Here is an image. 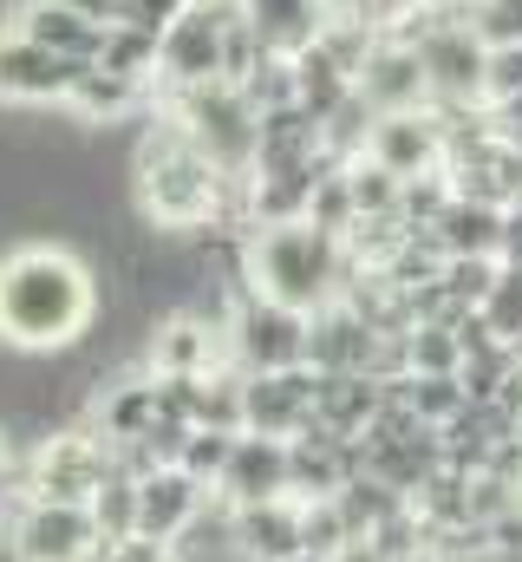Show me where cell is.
Segmentation results:
<instances>
[{"mask_svg":"<svg viewBox=\"0 0 522 562\" xmlns=\"http://www.w3.org/2000/svg\"><path fill=\"white\" fill-rule=\"evenodd\" d=\"M99 321V269L66 243L0 249V347L66 353Z\"/></svg>","mask_w":522,"mask_h":562,"instance_id":"1","label":"cell"},{"mask_svg":"<svg viewBox=\"0 0 522 562\" xmlns=\"http://www.w3.org/2000/svg\"><path fill=\"white\" fill-rule=\"evenodd\" d=\"M242 276L256 294L281 301V307H300V314H320L347 294L353 281V256L340 236L314 229V223H274V229H249L242 243Z\"/></svg>","mask_w":522,"mask_h":562,"instance_id":"2","label":"cell"},{"mask_svg":"<svg viewBox=\"0 0 522 562\" xmlns=\"http://www.w3.org/2000/svg\"><path fill=\"white\" fill-rule=\"evenodd\" d=\"M157 105L183 125V138L196 144L223 177H236V183H249V177H256L261 112L236 92V86H229V79H216V86H190V92H163Z\"/></svg>","mask_w":522,"mask_h":562,"instance_id":"3","label":"cell"},{"mask_svg":"<svg viewBox=\"0 0 522 562\" xmlns=\"http://www.w3.org/2000/svg\"><path fill=\"white\" fill-rule=\"evenodd\" d=\"M112 445L92 425H53L46 438H33L26 464H20V491L13 497H46V504H92L99 484L112 477Z\"/></svg>","mask_w":522,"mask_h":562,"instance_id":"4","label":"cell"},{"mask_svg":"<svg viewBox=\"0 0 522 562\" xmlns=\"http://www.w3.org/2000/svg\"><path fill=\"white\" fill-rule=\"evenodd\" d=\"M307 334H314V314L281 307V301H268L256 288H236L229 321H223V347H229V367L236 373H287V367H307Z\"/></svg>","mask_w":522,"mask_h":562,"instance_id":"5","label":"cell"},{"mask_svg":"<svg viewBox=\"0 0 522 562\" xmlns=\"http://www.w3.org/2000/svg\"><path fill=\"white\" fill-rule=\"evenodd\" d=\"M0 504L13 562H92L105 550L86 504H46V497H0Z\"/></svg>","mask_w":522,"mask_h":562,"instance_id":"6","label":"cell"},{"mask_svg":"<svg viewBox=\"0 0 522 562\" xmlns=\"http://www.w3.org/2000/svg\"><path fill=\"white\" fill-rule=\"evenodd\" d=\"M229 13H236V7H229ZM229 13H216V7H183V13L157 33V99L223 79V33H229Z\"/></svg>","mask_w":522,"mask_h":562,"instance_id":"7","label":"cell"},{"mask_svg":"<svg viewBox=\"0 0 522 562\" xmlns=\"http://www.w3.org/2000/svg\"><path fill=\"white\" fill-rule=\"evenodd\" d=\"M92 59H66V53H53V46H39V40H26V33H0V99L7 105H20V112H66V92H72V79L86 72Z\"/></svg>","mask_w":522,"mask_h":562,"instance_id":"8","label":"cell"},{"mask_svg":"<svg viewBox=\"0 0 522 562\" xmlns=\"http://www.w3.org/2000/svg\"><path fill=\"white\" fill-rule=\"evenodd\" d=\"M484 59L490 53L464 26V7L457 13H438V26L418 40V66H424L431 105H484Z\"/></svg>","mask_w":522,"mask_h":562,"instance_id":"9","label":"cell"},{"mask_svg":"<svg viewBox=\"0 0 522 562\" xmlns=\"http://www.w3.org/2000/svg\"><path fill=\"white\" fill-rule=\"evenodd\" d=\"M307 425H314V367L242 373V431H261V438H300Z\"/></svg>","mask_w":522,"mask_h":562,"instance_id":"10","label":"cell"},{"mask_svg":"<svg viewBox=\"0 0 522 562\" xmlns=\"http://www.w3.org/2000/svg\"><path fill=\"white\" fill-rule=\"evenodd\" d=\"M229 367V347H223V327L177 307V314H157L150 327V347H144V373H223Z\"/></svg>","mask_w":522,"mask_h":562,"instance_id":"11","label":"cell"},{"mask_svg":"<svg viewBox=\"0 0 522 562\" xmlns=\"http://www.w3.org/2000/svg\"><path fill=\"white\" fill-rule=\"evenodd\" d=\"M353 92L386 119V112H431V86H424V66H418V46L405 40H379L353 79Z\"/></svg>","mask_w":522,"mask_h":562,"instance_id":"12","label":"cell"},{"mask_svg":"<svg viewBox=\"0 0 522 562\" xmlns=\"http://www.w3.org/2000/svg\"><path fill=\"white\" fill-rule=\"evenodd\" d=\"M366 157L379 170H392L398 183L405 177H431V170H444V125L431 112H386L373 125V138H366Z\"/></svg>","mask_w":522,"mask_h":562,"instance_id":"13","label":"cell"},{"mask_svg":"<svg viewBox=\"0 0 522 562\" xmlns=\"http://www.w3.org/2000/svg\"><path fill=\"white\" fill-rule=\"evenodd\" d=\"M216 491H203L190 471H177V464H157V471H144L137 477V537L144 543H177V530L209 504Z\"/></svg>","mask_w":522,"mask_h":562,"instance_id":"14","label":"cell"},{"mask_svg":"<svg viewBox=\"0 0 522 562\" xmlns=\"http://www.w3.org/2000/svg\"><path fill=\"white\" fill-rule=\"evenodd\" d=\"M86 425L112 445V451H125L137 445L150 425H157V373H118V380H105L99 393H92V406H86Z\"/></svg>","mask_w":522,"mask_h":562,"instance_id":"15","label":"cell"},{"mask_svg":"<svg viewBox=\"0 0 522 562\" xmlns=\"http://www.w3.org/2000/svg\"><path fill=\"white\" fill-rule=\"evenodd\" d=\"M223 504H268V497H287V438H261V431H242L236 451H229V471L216 484Z\"/></svg>","mask_w":522,"mask_h":562,"instance_id":"16","label":"cell"},{"mask_svg":"<svg viewBox=\"0 0 522 562\" xmlns=\"http://www.w3.org/2000/svg\"><path fill=\"white\" fill-rule=\"evenodd\" d=\"M7 20H13V33L53 46V53H66V59H99V46H105V26L86 20L72 0H20Z\"/></svg>","mask_w":522,"mask_h":562,"instance_id":"17","label":"cell"},{"mask_svg":"<svg viewBox=\"0 0 522 562\" xmlns=\"http://www.w3.org/2000/svg\"><path fill=\"white\" fill-rule=\"evenodd\" d=\"M236 543H242V557H256V562L300 557V504H294V497L242 504V510H236Z\"/></svg>","mask_w":522,"mask_h":562,"instance_id":"18","label":"cell"},{"mask_svg":"<svg viewBox=\"0 0 522 562\" xmlns=\"http://www.w3.org/2000/svg\"><path fill=\"white\" fill-rule=\"evenodd\" d=\"M242 20L261 33V46H268V53L294 59L300 46H314V40H320L327 7H320V0H242Z\"/></svg>","mask_w":522,"mask_h":562,"instance_id":"19","label":"cell"},{"mask_svg":"<svg viewBox=\"0 0 522 562\" xmlns=\"http://www.w3.org/2000/svg\"><path fill=\"white\" fill-rule=\"evenodd\" d=\"M497 229H503V210L470 203V196H451V203H444V216H438L424 236L438 243V256H444V262H464V256H497Z\"/></svg>","mask_w":522,"mask_h":562,"instance_id":"20","label":"cell"},{"mask_svg":"<svg viewBox=\"0 0 522 562\" xmlns=\"http://www.w3.org/2000/svg\"><path fill=\"white\" fill-rule=\"evenodd\" d=\"M144 99H157V92L137 86V79L105 72V66H86V72L72 79V92H66V112H72L79 125H118V119H130Z\"/></svg>","mask_w":522,"mask_h":562,"instance_id":"21","label":"cell"},{"mask_svg":"<svg viewBox=\"0 0 522 562\" xmlns=\"http://www.w3.org/2000/svg\"><path fill=\"white\" fill-rule=\"evenodd\" d=\"M347 92H353V72H347L320 40L294 53V105H300V112H314V119L327 125L333 105H347Z\"/></svg>","mask_w":522,"mask_h":562,"instance_id":"22","label":"cell"},{"mask_svg":"<svg viewBox=\"0 0 522 562\" xmlns=\"http://www.w3.org/2000/svg\"><path fill=\"white\" fill-rule=\"evenodd\" d=\"M92 66H105V72H118V79H137V86H150L157 92V33H137V26H105V46H99V59Z\"/></svg>","mask_w":522,"mask_h":562,"instance_id":"23","label":"cell"},{"mask_svg":"<svg viewBox=\"0 0 522 562\" xmlns=\"http://www.w3.org/2000/svg\"><path fill=\"white\" fill-rule=\"evenodd\" d=\"M405 406L431 425V431H444V425L470 406V393H464L457 373H405Z\"/></svg>","mask_w":522,"mask_h":562,"instance_id":"24","label":"cell"},{"mask_svg":"<svg viewBox=\"0 0 522 562\" xmlns=\"http://www.w3.org/2000/svg\"><path fill=\"white\" fill-rule=\"evenodd\" d=\"M92 524H99V543H130L137 537V477L112 464V477L99 484V497L86 504Z\"/></svg>","mask_w":522,"mask_h":562,"instance_id":"25","label":"cell"},{"mask_svg":"<svg viewBox=\"0 0 522 562\" xmlns=\"http://www.w3.org/2000/svg\"><path fill=\"white\" fill-rule=\"evenodd\" d=\"M405 367L411 373H464V340L444 321H418L405 334Z\"/></svg>","mask_w":522,"mask_h":562,"instance_id":"26","label":"cell"},{"mask_svg":"<svg viewBox=\"0 0 522 562\" xmlns=\"http://www.w3.org/2000/svg\"><path fill=\"white\" fill-rule=\"evenodd\" d=\"M236 438H242V431L196 425V431L183 438V451H177V471H190L203 491H216V484H223V471H229V451H236Z\"/></svg>","mask_w":522,"mask_h":562,"instance_id":"27","label":"cell"},{"mask_svg":"<svg viewBox=\"0 0 522 562\" xmlns=\"http://www.w3.org/2000/svg\"><path fill=\"white\" fill-rule=\"evenodd\" d=\"M347 190H353V210H360V223H386V216H398V177L392 170H379L373 157H353L347 164Z\"/></svg>","mask_w":522,"mask_h":562,"instance_id":"28","label":"cell"},{"mask_svg":"<svg viewBox=\"0 0 522 562\" xmlns=\"http://www.w3.org/2000/svg\"><path fill=\"white\" fill-rule=\"evenodd\" d=\"M347 543H360V537H353V524L340 517V504H333V497L300 504V550H307V557H327V562H333Z\"/></svg>","mask_w":522,"mask_h":562,"instance_id":"29","label":"cell"},{"mask_svg":"<svg viewBox=\"0 0 522 562\" xmlns=\"http://www.w3.org/2000/svg\"><path fill=\"white\" fill-rule=\"evenodd\" d=\"M464 26L477 33L484 53L522 46V0H470V7H464Z\"/></svg>","mask_w":522,"mask_h":562,"instance_id":"30","label":"cell"},{"mask_svg":"<svg viewBox=\"0 0 522 562\" xmlns=\"http://www.w3.org/2000/svg\"><path fill=\"white\" fill-rule=\"evenodd\" d=\"M477 321H484L497 340H517L522 334V269H497L490 294L477 301Z\"/></svg>","mask_w":522,"mask_h":562,"instance_id":"31","label":"cell"},{"mask_svg":"<svg viewBox=\"0 0 522 562\" xmlns=\"http://www.w3.org/2000/svg\"><path fill=\"white\" fill-rule=\"evenodd\" d=\"M236 92H242L256 112H281V105H294V59L268 53V59H261V66L242 79V86H236Z\"/></svg>","mask_w":522,"mask_h":562,"instance_id":"32","label":"cell"},{"mask_svg":"<svg viewBox=\"0 0 522 562\" xmlns=\"http://www.w3.org/2000/svg\"><path fill=\"white\" fill-rule=\"evenodd\" d=\"M522 92V46H497L484 59V105H503Z\"/></svg>","mask_w":522,"mask_h":562,"instance_id":"33","label":"cell"},{"mask_svg":"<svg viewBox=\"0 0 522 562\" xmlns=\"http://www.w3.org/2000/svg\"><path fill=\"white\" fill-rule=\"evenodd\" d=\"M183 7H190V0H125V26H137V33H163Z\"/></svg>","mask_w":522,"mask_h":562,"instance_id":"34","label":"cell"},{"mask_svg":"<svg viewBox=\"0 0 522 562\" xmlns=\"http://www.w3.org/2000/svg\"><path fill=\"white\" fill-rule=\"evenodd\" d=\"M92 562H170V543H144V537H130V543H105Z\"/></svg>","mask_w":522,"mask_h":562,"instance_id":"35","label":"cell"},{"mask_svg":"<svg viewBox=\"0 0 522 562\" xmlns=\"http://www.w3.org/2000/svg\"><path fill=\"white\" fill-rule=\"evenodd\" d=\"M497 262L503 269H522V203L503 210V229H497Z\"/></svg>","mask_w":522,"mask_h":562,"instance_id":"36","label":"cell"},{"mask_svg":"<svg viewBox=\"0 0 522 562\" xmlns=\"http://www.w3.org/2000/svg\"><path fill=\"white\" fill-rule=\"evenodd\" d=\"M72 7H79L86 20H99V26H118V20H125V0H72Z\"/></svg>","mask_w":522,"mask_h":562,"instance_id":"37","label":"cell"},{"mask_svg":"<svg viewBox=\"0 0 522 562\" xmlns=\"http://www.w3.org/2000/svg\"><path fill=\"white\" fill-rule=\"evenodd\" d=\"M490 119H497V132H522V92L503 99V105H490Z\"/></svg>","mask_w":522,"mask_h":562,"instance_id":"38","label":"cell"},{"mask_svg":"<svg viewBox=\"0 0 522 562\" xmlns=\"http://www.w3.org/2000/svg\"><path fill=\"white\" fill-rule=\"evenodd\" d=\"M7 464H13V438H7V425H0V477H7Z\"/></svg>","mask_w":522,"mask_h":562,"instance_id":"39","label":"cell"},{"mask_svg":"<svg viewBox=\"0 0 522 562\" xmlns=\"http://www.w3.org/2000/svg\"><path fill=\"white\" fill-rule=\"evenodd\" d=\"M411 7H438V13H457V7H470V0H411Z\"/></svg>","mask_w":522,"mask_h":562,"instance_id":"40","label":"cell"},{"mask_svg":"<svg viewBox=\"0 0 522 562\" xmlns=\"http://www.w3.org/2000/svg\"><path fill=\"white\" fill-rule=\"evenodd\" d=\"M190 7H216V13H229V7H242V0H190Z\"/></svg>","mask_w":522,"mask_h":562,"instance_id":"41","label":"cell"},{"mask_svg":"<svg viewBox=\"0 0 522 562\" xmlns=\"http://www.w3.org/2000/svg\"><path fill=\"white\" fill-rule=\"evenodd\" d=\"M503 138H510V150H517V157H522V132H503Z\"/></svg>","mask_w":522,"mask_h":562,"instance_id":"42","label":"cell"},{"mask_svg":"<svg viewBox=\"0 0 522 562\" xmlns=\"http://www.w3.org/2000/svg\"><path fill=\"white\" fill-rule=\"evenodd\" d=\"M287 562H327V557H307V550H300V557H287Z\"/></svg>","mask_w":522,"mask_h":562,"instance_id":"43","label":"cell"},{"mask_svg":"<svg viewBox=\"0 0 522 562\" xmlns=\"http://www.w3.org/2000/svg\"><path fill=\"white\" fill-rule=\"evenodd\" d=\"M510 347H517V367H522V334H517V340H510Z\"/></svg>","mask_w":522,"mask_h":562,"instance_id":"44","label":"cell"},{"mask_svg":"<svg viewBox=\"0 0 522 562\" xmlns=\"http://www.w3.org/2000/svg\"><path fill=\"white\" fill-rule=\"evenodd\" d=\"M320 7H333V0H320Z\"/></svg>","mask_w":522,"mask_h":562,"instance_id":"45","label":"cell"}]
</instances>
